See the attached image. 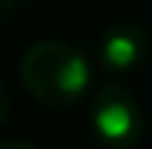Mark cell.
<instances>
[{
	"instance_id": "cell-1",
	"label": "cell",
	"mask_w": 152,
	"mask_h": 149,
	"mask_svg": "<svg viewBox=\"0 0 152 149\" xmlns=\"http://www.w3.org/2000/svg\"><path fill=\"white\" fill-rule=\"evenodd\" d=\"M20 82L26 93L44 108H73L91 88V61L85 53L61 38H44L23 50Z\"/></svg>"
},
{
	"instance_id": "cell-2",
	"label": "cell",
	"mask_w": 152,
	"mask_h": 149,
	"mask_svg": "<svg viewBox=\"0 0 152 149\" xmlns=\"http://www.w3.org/2000/svg\"><path fill=\"white\" fill-rule=\"evenodd\" d=\"M91 129L105 149H132L143 134V108L126 85L108 82L91 102Z\"/></svg>"
},
{
	"instance_id": "cell-3",
	"label": "cell",
	"mask_w": 152,
	"mask_h": 149,
	"mask_svg": "<svg viewBox=\"0 0 152 149\" xmlns=\"http://www.w3.org/2000/svg\"><path fill=\"white\" fill-rule=\"evenodd\" d=\"M149 56V38L137 23H114L108 26L99 44H96V58L102 70L111 76H126L137 70Z\"/></svg>"
},
{
	"instance_id": "cell-4",
	"label": "cell",
	"mask_w": 152,
	"mask_h": 149,
	"mask_svg": "<svg viewBox=\"0 0 152 149\" xmlns=\"http://www.w3.org/2000/svg\"><path fill=\"white\" fill-rule=\"evenodd\" d=\"M9 108H12V96L6 91V85L0 82V126L6 123V117H9Z\"/></svg>"
},
{
	"instance_id": "cell-5",
	"label": "cell",
	"mask_w": 152,
	"mask_h": 149,
	"mask_svg": "<svg viewBox=\"0 0 152 149\" xmlns=\"http://www.w3.org/2000/svg\"><path fill=\"white\" fill-rule=\"evenodd\" d=\"M0 149H38L29 140H18V137H0Z\"/></svg>"
},
{
	"instance_id": "cell-6",
	"label": "cell",
	"mask_w": 152,
	"mask_h": 149,
	"mask_svg": "<svg viewBox=\"0 0 152 149\" xmlns=\"http://www.w3.org/2000/svg\"><path fill=\"white\" fill-rule=\"evenodd\" d=\"M18 3H23V0H0V12H6V9H15Z\"/></svg>"
}]
</instances>
